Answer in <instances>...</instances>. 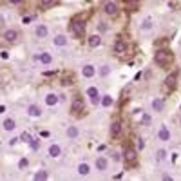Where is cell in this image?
Returning a JSON list of instances; mask_svg holds the SVG:
<instances>
[{"instance_id": "obj_24", "label": "cell", "mask_w": 181, "mask_h": 181, "mask_svg": "<svg viewBox=\"0 0 181 181\" xmlns=\"http://www.w3.org/2000/svg\"><path fill=\"white\" fill-rule=\"evenodd\" d=\"M163 107H165V103H163V100H154V102H152V109H154L156 112H159V111H163Z\"/></svg>"}, {"instance_id": "obj_33", "label": "cell", "mask_w": 181, "mask_h": 181, "mask_svg": "<svg viewBox=\"0 0 181 181\" xmlns=\"http://www.w3.org/2000/svg\"><path fill=\"white\" fill-rule=\"evenodd\" d=\"M18 167H20V168H26V167H27V159H26V158H24V159H20Z\"/></svg>"}, {"instance_id": "obj_32", "label": "cell", "mask_w": 181, "mask_h": 181, "mask_svg": "<svg viewBox=\"0 0 181 181\" xmlns=\"http://www.w3.org/2000/svg\"><path fill=\"white\" fill-rule=\"evenodd\" d=\"M20 140H24V141H31V140H33V138H31V136H29L27 132H24L22 136H20Z\"/></svg>"}, {"instance_id": "obj_35", "label": "cell", "mask_w": 181, "mask_h": 181, "mask_svg": "<svg viewBox=\"0 0 181 181\" xmlns=\"http://www.w3.org/2000/svg\"><path fill=\"white\" fill-rule=\"evenodd\" d=\"M156 156H158V159H163V158H165V150H158Z\"/></svg>"}, {"instance_id": "obj_34", "label": "cell", "mask_w": 181, "mask_h": 181, "mask_svg": "<svg viewBox=\"0 0 181 181\" xmlns=\"http://www.w3.org/2000/svg\"><path fill=\"white\" fill-rule=\"evenodd\" d=\"M150 121H152V120H150V116H148V114H145V116H143V123H145V125H148Z\"/></svg>"}, {"instance_id": "obj_19", "label": "cell", "mask_w": 181, "mask_h": 181, "mask_svg": "<svg viewBox=\"0 0 181 181\" xmlns=\"http://www.w3.org/2000/svg\"><path fill=\"white\" fill-rule=\"evenodd\" d=\"M60 154H62V148H60L58 145H51V147H49V156H51V158H58Z\"/></svg>"}, {"instance_id": "obj_39", "label": "cell", "mask_w": 181, "mask_h": 181, "mask_svg": "<svg viewBox=\"0 0 181 181\" xmlns=\"http://www.w3.org/2000/svg\"><path fill=\"white\" fill-rule=\"evenodd\" d=\"M179 125H181V120H179Z\"/></svg>"}, {"instance_id": "obj_14", "label": "cell", "mask_w": 181, "mask_h": 181, "mask_svg": "<svg viewBox=\"0 0 181 181\" xmlns=\"http://www.w3.org/2000/svg\"><path fill=\"white\" fill-rule=\"evenodd\" d=\"M45 103L49 105V107H55V105L58 103V96H56V94H53V92H49L47 96H45Z\"/></svg>"}, {"instance_id": "obj_13", "label": "cell", "mask_w": 181, "mask_h": 181, "mask_svg": "<svg viewBox=\"0 0 181 181\" xmlns=\"http://www.w3.org/2000/svg\"><path fill=\"white\" fill-rule=\"evenodd\" d=\"M38 4L42 9H49V7H55L58 4V0H38Z\"/></svg>"}, {"instance_id": "obj_38", "label": "cell", "mask_w": 181, "mask_h": 181, "mask_svg": "<svg viewBox=\"0 0 181 181\" xmlns=\"http://www.w3.org/2000/svg\"><path fill=\"white\" fill-rule=\"evenodd\" d=\"M7 2H9V4H20L22 0H7Z\"/></svg>"}, {"instance_id": "obj_4", "label": "cell", "mask_w": 181, "mask_h": 181, "mask_svg": "<svg viewBox=\"0 0 181 181\" xmlns=\"http://www.w3.org/2000/svg\"><path fill=\"white\" fill-rule=\"evenodd\" d=\"M102 11L107 15V16H118L120 13V6L116 0H105L103 6H102Z\"/></svg>"}, {"instance_id": "obj_31", "label": "cell", "mask_w": 181, "mask_h": 181, "mask_svg": "<svg viewBox=\"0 0 181 181\" xmlns=\"http://www.w3.org/2000/svg\"><path fill=\"white\" fill-rule=\"evenodd\" d=\"M72 82H74V76H71V74L67 78H63V85H72Z\"/></svg>"}, {"instance_id": "obj_16", "label": "cell", "mask_w": 181, "mask_h": 181, "mask_svg": "<svg viewBox=\"0 0 181 181\" xmlns=\"http://www.w3.org/2000/svg\"><path fill=\"white\" fill-rule=\"evenodd\" d=\"M89 45L91 47H98V45H102V38L98 36V35H92V36H89Z\"/></svg>"}, {"instance_id": "obj_30", "label": "cell", "mask_w": 181, "mask_h": 181, "mask_svg": "<svg viewBox=\"0 0 181 181\" xmlns=\"http://www.w3.org/2000/svg\"><path fill=\"white\" fill-rule=\"evenodd\" d=\"M109 72H111V67H109V65H103V67L100 69V76H107Z\"/></svg>"}, {"instance_id": "obj_36", "label": "cell", "mask_w": 181, "mask_h": 181, "mask_svg": "<svg viewBox=\"0 0 181 181\" xmlns=\"http://www.w3.org/2000/svg\"><path fill=\"white\" fill-rule=\"evenodd\" d=\"M31 147L36 150V148H38V141H36V140H31Z\"/></svg>"}, {"instance_id": "obj_20", "label": "cell", "mask_w": 181, "mask_h": 181, "mask_svg": "<svg viewBox=\"0 0 181 181\" xmlns=\"http://www.w3.org/2000/svg\"><path fill=\"white\" fill-rule=\"evenodd\" d=\"M89 172H91V167H89L87 163L78 165V174H80V176H89Z\"/></svg>"}, {"instance_id": "obj_23", "label": "cell", "mask_w": 181, "mask_h": 181, "mask_svg": "<svg viewBox=\"0 0 181 181\" xmlns=\"http://www.w3.org/2000/svg\"><path fill=\"white\" fill-rule=\"evenodd\" d=\"M47 33H49V31H47L45 26H38V27H36V36H38V38H45Z\"/></svg>"}, {"instance_id": "obj_11", "label": "cell", "mask_w": 181, "mask_h": 181, "mask_svg": "<svg viewBox=\"0 0 181 181\" xmlns=\"http://www.w3.org/2000/svg\"><path fill=\"white\" fill-rule=\"evenodd\" d=\"M158 138L161 141H168L170 140V132H168V129L163 125V127H159V132H158Z\"/></svg>"}, {"instance_id": "obj_21", "label": "cell", "mask_w": 181, "mask_h": 181, "mask_svg": "<svg viewBox=\"0 0 181 181\" xmlns=\"http://www.w3.org/2000/svg\"><path fill=\"white\" fill-rule=\"evenodd\" d=\"M38 60H40L42 63H44V65H49V63L53 62V56L49 55V53H42V55L38 56Z\"/></svg>"}, {"instance_id": "obj_3", "label": "cell", "mask_w": 181, "mask_h": 181, "mask_svg": "<svg viewBox=\"0 0 181 181\" xmlns=\"http://www.w3.org/2000/svg\"><path fill=\"white\" fill-rule=\"evenodd\" d=\"M123 161H125V168H134L138 165V152L134 150L132 147H125Z\"/></svg>"}, {"instance_id": "obj_6", "label": "cell", "mask_w": 181, "mask_h": 181, "mask_svg": "<svg viewBox=\"0 0 181 181\" xmlns=\"http://www.w3.org/2000/svg\"><path fill=\"white\" fill-rule=\"evenodd\" d=\"M176 87H177V71L172 72L170 76H167V80H165V91L167 92H172Z\"/></svg>"}, {"instance_id": "obj_22", "label": "cell", "mask_w": 181, "mask_h": 181, "mask_svg": "<svg viewBox=\"0 0 181 181\" xmlns=\"http://www.w3.org/2000/svg\"><path fill=\"white\" fill-rule=\"evenodd\" d=\"M82 74H83L85 78H92V76H94V67H92V65H83Z\"/></svg>"}, {"instance_id": "obj_2", "label": "cell", "mask_w": 181, "mask_h": 181, "mask_svg": "<svg viewBox=\"0 0 181 181\" xmlns=\"http://www.w3.org/2000/svg\"><path fill=\"white\" fill-rule=\"evenodd\" d=\"M174 53L172 51H168V49H158L156 51V55H154V62L158 63L159 67H163V69H170L174 65Z\"/></svg>"}, {"instance_id": "obj_9", "label": "cell", "mask_w": 181, "mask_h": 181, "mask_svg": "<svg viewBox=\"0 0 181 181\" xmlns=\"http://www.w3.org/2000/svg\"><path fill=\"white\" fill-rule=\"evenodd\" d=\"M87 96L91 98V102H92L94 105L100 103V94H98V89H96V87H89V89H87Z\"/></svg>"}, {"instance_id": "obj_27", "label": "cell", "mask_w": 181, "mask_h": 181, "mask_svg": "<svg viewBox=\"0 0 181 181\" xmlns=\"http://www.w3.org/2000/svg\"><path fill=\"white\" fill-rule=\"evenodd\" d=\"M67 136L69 138H76L78 136V129H76V127H69V129H67Z\"/></svg>"}, {"instance_id": "obj_17", "label": "cell", "mask_w": 181, "mask_h": 181, "mask_svg": "<svg viewBox=\"0 0 181 181\" xmlns=\"http://www.w3.org/2000/svg\"><path fill=\"white\" fill-rule=\"evenodd\" d=\"M27 112H29V116H35V118H36V116L42 114V109L38 107V105H29V107H27Z\"/></svg>"}, {"instance_id": "obj_5", "label": "cell", "mask_w": 181, "mask_h": 181, "mask_svg": "<svg viewBox=\"0 0 181 181\" xmlns=\"http://www.w3.org/2000/svg\"><path fill=\"white\" fill-rule=\"evenodd\" d=\"M83 111H85V102H83V98H82V96H74V98H72V103H71V114L80 116Z\"/></svg>"}, {"instance_id": "obj_26", "label": "cell", "mask_w": 181, "mask_h": 181, "mask_svg": "<svg viewBox=\"0 0 181 181\" xmlns=\"http://www.w3.org/2000/svg\"><path fill=\"white\" fill-rule=\"evenodd\" d=\"M112 103H114L112 96H103V98H102V105H103V107H111Z\"/></svg>"}, {"instance_id": "obj_12", "label": "cell", "mask_w": 181, "mask_h": 181, "mask_svg": "<svg viewBox=\"0 0 181 181\" xmlns=\"http://www.w3.org/2000/svg\"><path fill=\"white\" fill-rule=\"evenodd\" d=\"M107 167H109V161H107V158H98L96 159V168L100 170V172H103V170H107Z\"/></svg>"}, {"instance_id": "obj_8", "label": "cell", "mask_w": 181, "mask_h": 181, "mask_svg": "<svg viewBox=\"0 0 181 181\" xmlns=\"http://www.w3.org/2000/svg\"><path fill=\"white\" fill-rule=\"evenodd\" d=\"M114 53L116 55H120V56H123L125 53H127V44L123 40H116L114 42Z\"/></svg>"}, {"instance_id": "obj_7", "label": "cell", "mask_w": 181, "mask_h": 181, "mask_svg": "<svg viewBox=\"0 0 181 181\" xmlns=\"http://www.w3.org/2000/svg\"><path fill=\"white\" fill-rule=\"evenodd\" d=\"M18 38H20V35H18V31H15V29H7L6 33H4V40L9 42V44H15V42H18Z\"/></svg>"}, {"instance_id": "obj_25", "label": "cell", "mask_w": 181, "mask_h": 181, "mask_svg": "<svg viewBox=\"0 0 181 181\" xmlns=\"http://www.w3.org/2000/svg\"><path fill=\"white\" fill-rule=\"evenodd\" d=\"M15 127H16L15 120H6V121H4V129H6V131H15Z\"/></svg>"}, {"instance_id": "obj_1", "label": "cell", "mask_w": 181, "mask_h": 181, "mask_svg": "<svg viewBox=\"0 0 181 181\" xmlns=\"http://www.w3.org/2000/svg\"><path fill=\"white\" fill-rule=\"evenodd\" d=\"M85 18H89V13H83V15H76L71 18L69 22V33L76 38H83L85 35Z\"/></svg>"}, {"instance_id": "obj_29", "label": "cell", "mask_w": 181, "mask_h": 181, "mask_svg": "<svg viewBox=\"0 0 181 181\" xmlns=\"http://www.w3.org/2000/svg\"><path fill=\"white\" fill-rule=\"evenodd\" d=\"M35 179H47V172H45V170H40V172H36L35 174Z\"/></svg>"}, {"instance_id": "obj_18", "label": "cell", "mask_w": 181, "mask_h": 181, "mask_svg": "<svg viewBox=\"0 0 181 181\" xmlns=\"http://www.w3.org/2000/svg\"><path fill=\"white\" fill-rule=\"evenodd\" d=\"M53 42H55L56 47H58V45H65V44H67V36H65V35H56Z\"/></svg>"}, {"instance_id": "obj_10", "label": "cell", "mask_w": 181, "mask_h": 181, "mask_svg": "<svg viewBox=\"0 0 181 181\" xmlns=\"http://www.w3.org/2000/svg\"><path fill=\"white\" fill-rule=\"evenodd\" d=\"M120 134H121V123L116 120V121L111 123V136L116 138V136H120Z\"/></svg>"}, {"instance_id": "obj_37", "label": "cell", "mask_w": 181, "mask_h": 181, "mask_svg": "<svg viewBox=\"0 0 181 181\" xmlns=\"http://www.w3.org/2000/svg\"><path fill=\"white\" fill-rule=\"evenodd\" d=\"M98 29H100V31H105V29H107V26H105V24H100Z\"/></svg>"}, {"instance_id": "obj_15", "label": "cell", "mask_w": 181, "mask_h": 181, "mask_svg": "<svg viewBox=\"0 0 181 181\" xmlns=\"http://www.w3.org/2000/svg\"><path fill=\"white\" fill-rule=\"evenodd\" d=\"M123 2L127 4V9H129V11H136L138 9V6H140V0H123Z\"/></svg>"}, {"instance_id": "obj_28", "label": "cell", "mask_w": 181, "mask_h": 181, "mask_svg": "<svg viewBox=\"0 0 181 181\" xmlns=\"http://www.w3.org/2000/svg\"><path fill=\"white\" fill-rule=\"evenodd\" d=\"M141 29H143V31L152 29V22H150V20H143V22H141Z\"/></svg>"}]
</instances>
